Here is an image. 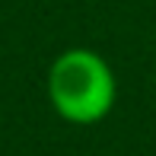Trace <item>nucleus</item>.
Masks as SVG:
<instances>
[{
  "label": "nucleus",
  "mask_w": 156,
  "mask_h": 156,
  "mask_svg": "<svg viewBox=\"0 0 156 156\" xmlns=\"http://www.w3.org/2000/svg\"><path fill=\"white\" fill-rule=\"evenodd\" d=\"M115 73L89 48H70L48 70V99L70 124H96L115 105Z\"/></svg>",
  "instance_id": "1"
}]
</instances>
